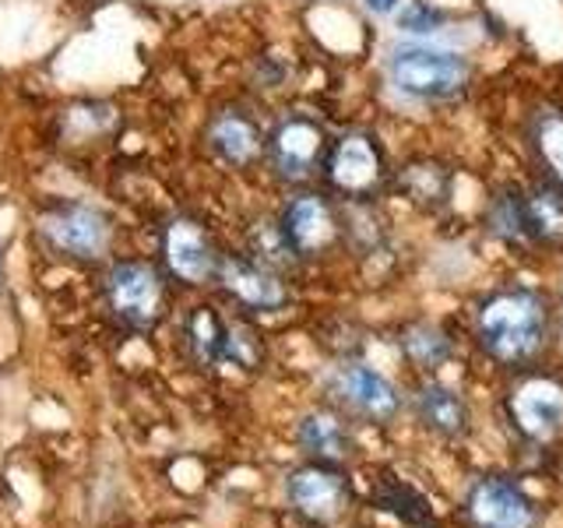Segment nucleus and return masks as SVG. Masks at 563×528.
Segmentation results:
<instances>
[{
	"label": "nucleus",
	"instance_id": "f257e3e1",
	"mask_svg": "<svg viewBox=\"0 0 563 528\" xmlns=\"http://www.w3.org/2000/svg\"><path fill=\"white\" fill-rule=\"evenodd\" d=\"M472 334L479 352L504 370L536 366L553 342V304L532 286H497L472 310Z\"/></svg>",
	"mask_w": 563,
	"mask_h": 528
},
{
	"label": "nucleus",
	"instance_id": "f03ea898",
	"mask_svg": "<svg viewBox=\"0 0 563 528\" xmlns=\"http://www.w3.org/2000/svg\"><path fill=\"white\" fill-rule=\"evenodd\" d=\"M504 419L510 433L532 448L563 437V381L550 370H515L504 392Z\"/></svg>",
	"mask_w": 563,
	"mask_h": 528
},
{
	"label": "nucleus",
	"instance_id": "7ed1b4c3",
	"mask_svg": "<svg viewBox=\"0 0 563 528\" xmlns=\"http://www.w3.org/2000/svg\"><path fill=\"white\" fill-rule=\"evenodd\" d=\"M324 184L342 201H374L391 184L395 169L387 166L384 145L369 131H345L331 141L324 158Z\"/></svg>",
	"mask_w": 563,
	"mask_h": 528
},
{
	"label": "nucleus",
	"instance_id": "20e7f679",
	"mask_svg": "<svg viewBox=\"0 0 563 528\" xmlns=\"http://www.w3.org/2000/svg\"><path fill=\"white\" fill-rule=\"evenodd\" d=\"M391 85L401 96L419 102H448L462 96L472 81V67L462 53L433 50V46H401L387 64Z\"/></svg>",
	"mask_w": 563,
	"mask_h": 528
},
{
	"label": "nucleus",
	"instance_id": "39448f33",
	"mask_svg": "<svg viewBox=\"0 0 563 528\" xmlns=\"http://www.w3.org/2000/svg\"><path fill=\"white\" fill-rule=\"evenodd\" d=\"M328 392L345 416L374 422V427H391L405 405L401 387L366 360H342L331 370Z\"/></svg>",
	"mask_w": 563,
	"mask_h": 528
},
{
	"label": "nucleus",
	"instance_id": "423d86ee",
	"mask_svg": "<svg viewBox=\"0 0 563 528\" xmlns=\"http://www.w3.org/2000/svg\"><path fill=\"white\" fill-rule=\"evenodd\" d=\"M468 528H539L542 507L515 475L483 472L468 483L462 497Z\"/></svg>",
	"mask_w": 563,
	"mask_h": 528
},
{
	"label": "nucleus",
	"instance_id": "0eeeda50",
	"mask_svg": "<svg viewBox=\"0 0 563 528\" xmlns=\"http://www.w3.org/2000/svg\"><path fill=\"white\" fill-rule=\"evenodd\" d=\"M278 233L286 240L289 254L296 261H313L331 254L334 246L345 243L342 233V211L324 190H299L286 201L278 216Z\"/></svg>",
	"mask_w": 563,
	"mask_h": 528
},
{
	"label": "nucleus",
	"instance_id": "6e6552de",
	"mask_svg": "<svg viewBox=\"0 0 563 528\" xmlns=\"http://www.w3.org/2000/svg\"><path fill=\"white\" fill-rule=\"evenodd\" d=\"M286 504L307 528H334L352 504L349 472L339 465L303 462L286 475Z\"/></svg>",
	"mask_w": 563,
	"mask_h": 528
},
{
	"label": "nucleus",
	"instance_id": "1a4fd4ad",
	"mask_svg": "<svg viewBox=\"0 0 563 528\" xmlns=\"http://www.w3.org/2000/svg\"><path fill=\"white\" fill-rule=\"evenodd\" d=\"M187 345L194 360L205 366H240L257 370L264 360V349L257 331L243 321H229L216 307H194L187 317Z\"/></svg>",
	"mask_w": 563,
	"mask_h": 528
},
{
	"label": "nucleus",
	"instance_id": "9d476101",
	"mask_svg": "<svg viewBox=\"0 0 563 528\" xmlns=\"http://www.w3.org/2000/svg\"><path fill=\"white\" fill-rule=\"evenodd\" d=\"M331 138L324 123L310 113H286L268 134V158L278 180L307 184L310 176L324 169Z\"/></svg>",
	"mask_w": 563,
	"mask_h": 528
},
{
	"label": "nucleus",
	"instance_id": "9b49d317",
	"mask_svg": "<svg viewBox=\"0 0 563 528\" xmlns=\"http://www.w3.org/2000/svg\"><path fill=\"white\" fill-rule=\"evenodd\" d=\"M106 296H110L113 314L131 328L145 331L163 317V278H158L152 264H117L110 278H106Z\"/></svg>",
	"mask_w": 563,
	"mask_h": 528
},
{
	"label": "nucleus",
	"instance_id": "f8f14e48",
	"mask_svg": "<svg viewBox=\"0 0 563 528\" xmlns=\"http://www.w3.org/2000/svg\"><path fill=\"white\" fill-rule=\"evenodd\" d=\"M163 257L173 278L184 286H205V282L219 278L222 254L211 243L208 229L194 219H173L163 237Z\"/></svg>",
	"mask_w": 563,
	"mask_h": 528
},
{
	"label": "nucleus",
	"instance_id": "ddd939ff",
	"mask_svg": "<svg viewBox=\"0 0 563 528\" xmlns=\"http://www.w3.org/2000/svg\"><path fill=\"white\" fill-rule=\"evenodd\" d=\"M219 282L246 310L275 314L289 304V289H286V282H282V275L272 264H264L257 257H222Z\"/></svg>",
	"mask_w": 563,
	"mask_h": 528
},
{
	"label": "nucleus",
	"instance_id": "4468645a",
	"mask_svg": "<svg viewBox=\"0 0 563 528\" xmlns=\"http://www.w3.org/2000/svg\"><path fill=\"white\" fill-rule=\"evenodd\" d=\"M412 413L419 427L430 437L444 440V444H457L472 433L468 398L444 381H422L412 395Z\"/></svg>",
	"mask_w": 563,
	"mask_h": 528
},
{
	"label": "nucleus",
	"instance_id": "2eb2a0df",
	"mask_svg": "<svg viewBox=\"0 0 563 528\" xmlns=\"http://www.w3.org/2000/svg\"><path fill=\"white\" fill-rule=\"evenodd\" d=\"M296 448L307 454V462L345 469L356 454V437L342 413L317 405L296 419Z\"/></svg>",
	"mask_w": 563,
	"mask_h": 528
},
{
	"label": "nucleus",
	"instance_id": "dca6fc26",
	"mask_svg": "<svg viewBox=\"0 0 563 528\" xmlns=\"http://www.w3.org/2000/svg\"><path fill=\"white\" fill-rule=\"evenodd\" d=\"M205 138L219 163L233 169H251L261 155H268V134L257 128V120L240 110H222L211 117Z\"/></svg>",
	"mask_w": 563,
	"mask_h": 528
},
{
	"label": "nucleus",
	"instance_id": "f3484780",
	"mask_svg": "<svg viewBox=\"0 0 563 528\" xmlns=\"http://www.w3.org/2000/svg\"><path fill=\"white\" fill-rule=\"evenodd\" d=\"M521 219L528 251H563V190L553 180H536L532 187H521Z\"/></svg>",
	"mask_w": 563,
	"mask_h": 528
},
{
	"label": "nucleus",
	"instance_id": "a211bd4d",
	"mask_svg": "<svg viewBox=\"0 0 563 528\" xmlns=\"http://www.w3.org/2000/svg\"><path fill=\"white\" fill-rule=\"evenodd\" d=\"M391 184L401 190V198H409L416 208L422 211H437L451 201L454 194V173L440 163V158H412V163H405L395 169Z\"/></svg>",
	"mask_w": 563,
	"mask_h": 528
},
{
	"label": "nucleus",
	"instance_id": "6ab92c4d",
	"mask_svg": "<svg viewBox=\"0 0 563 528\" xmlns=\"http://www.w3.org/2000/svg\"><path fill=\"white\" fill-rule=\"evenodd\" d=\"M49 240L75 257H96L106 246V222L92 208H64L46 222Z\"/></svg>",
	"mask_w": 563,
	"mask_h": 528
},
{
	"label": "nucleus",
	"instance_id": "aec40b11",
	"mask_svg": "<svg viewBox=\"0 0 563 528\" xmlns=\"http://www.w3.org/2000/svg\"><path fill=\"white\" fill-rule=\"evenodd\" d=\"M374 504L384 515L398 518L405 528H433V504L401 475H387L374 493Z\"/></svg>",
	"mask_w": 563,
	"mask_h": 528
},
{
	"label": "nucleus",
	"instance_id": "412c9836",
	"mask_svg": "<svg viewBox=\"0 0 563 528\" xmlns=\"http://www.w3.org/2000/svg\"><path fill=\"white\" fill-rule=\"evenodd\" d=\"M528 145H532L545 180L563 190V110H539L528 120Z\"/></svg>",
	"mask_w": 563,
	"mask_h": 528
},
{
	"label": "nucleus",
	"instance_id": "4be33fe9",
	"mask_svg": "<svg viewBox=\"0 0 563 528\" xmlns=\"http://www.w3.org/2000/svg\"><path fill=\"white\" fill-rule=\"evenodd\" d=\"M398 349L416 370H437L451 360V339L448 331L433 321H412L398 331Z\"/></svg>",
	"mask_w": 563,
	"mask_h": 528
},
{
	"label": "nucleus",
	"instance_id": "5701e85b",
	"mask_svg": "<svg viewBox=\"0 0 563 528\" xmlns=\"http://www.w3.org/2000/svg\"><path fill=\"white\" fill-rule=\"evenodd\" d=\"M486 226L493 229V237L510 243V246H525L528 251V237H525V219H521V187L507 184L489 198L486 205Z\"/></svg>",
	"mask_w": 563,
	"mask_h": 528
},
{
	"label": "nucleus",
	"instance_id": "b1692460",
	"mask_svg": "<svg viewBox=\"0 0 563 528\" xmlns=\"http://www.w3.org/2000/svg\"><path fill=\"white\" fill-rule=\"evenodd\" d=\"M366 8L374 14H391L398 8V0H366Z\"/></svg>",
	"mask_w": 563,
	"mask_h": 528
}]
</instances>
